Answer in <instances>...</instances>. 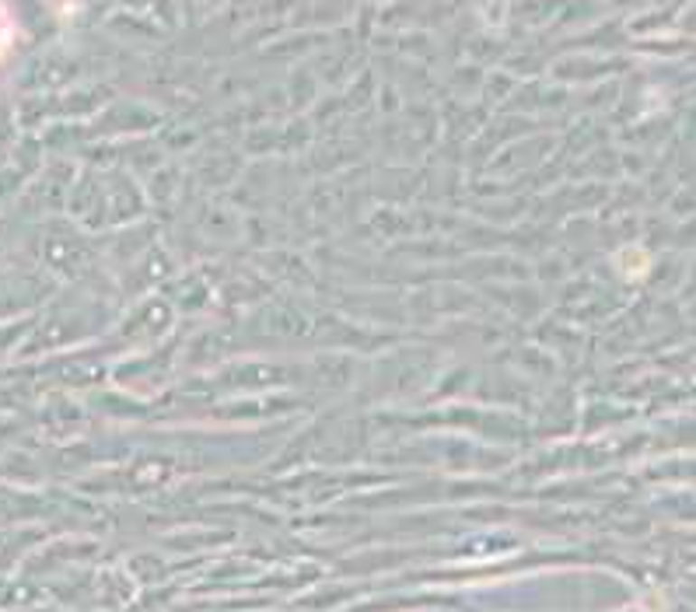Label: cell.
<instances>
[{
  "mask_svg": "<svg viewBox=\"0 0 696 612\" xmlns=\"http://www.w3.org/2000/svg\"><path fill=\"white\" fill-rule=\"evenodd\" d=\"M4 42H7V39H4V35H0V53H4Z\"/></svg>",
  "mask_w": 696,
  "mask_h": 612,
  "instance_id": "1",
  "label": "cell"
}]
</instances>
